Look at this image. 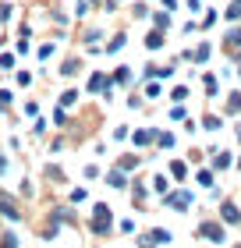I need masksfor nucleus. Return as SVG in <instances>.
Instances as JSON below:
<instances>
[{
    "mask_svg": "<svg viewBox=\"0 0 241 248\" xmlns=\"http://www.w3.org/2000/svg\"><path fill=\"white\" fill-rule=\"evenodd\" d=\"M0 213H4V217H11V220H18V217H21V209L4 195V191H0Z\"/></svg>",
    "mask_w": 241,
    "mask_h": 248,
    "instance_id": "obj_1",
    "label": "nucleus"
},
{
    "mask_svg": "<svg viewBox=\"0 0 241 248\" xmlns=\"http://www.w3.org/2000/svg\"><path fill=\"white\" fill-rule=\"evenodd\" d=\"M96 231H110V209L107 206H96Z\"/></svg>",
    "mask_w": 241,
    "mask_h": 248,
    "instance_id": "obj_2",
    "label": "nucleus"
},
{
    "mask_svg": "<svg viewBox=\"0 0 241 248\" xmlns=\"http://www.w3.org/2000/svg\"><path fill=\"white\" fill-rule=\"evenodd\" d=\"M188 202H192V199L185 195V191H177V195H170V199H167V206H174V209H185Z\"/></svg>",
    "mask_w": 241,
    "mask_h": 248,
    "instance_id": "obj_3",
    "label": "nucleus"
},
{
    "mask_svg": "<svg viewBox=\"0 0 241 248\" xmlns=\"http://www.w3.org/2000/svg\"><path fill=\"white\" fill-rule=\"evenodd\" d=\"M202 234H206L209 241H224V231L216 227V223H206V227H202Z\"/></svg>",
    "mask_w": 241,
    "mask_h": 248,
    "instance_id": "obj_4",
    "label": "nucleus"
},
{
    "mask_svg": "<svg viewBox=\"0 0 241 248\" xmlns=\"http://www.w3.org/2000/svg\"><path fill=\"white\" fill-rule=\"evenodd\" d=\"M224 220H227V223H238V220H241V213H238L234 206H224Z\"/></svg>",
    "mask_w": 241,
    "mask_h": 248,
    "instance_id": "obj_5",
    "label": "nucleus"
},
{
    "mask_svg": "<svg viewBox=\"0 0 241 248\" xmlns=\"http://www.w3.org/2000/svg\"><path fill=\"white\" fill-rule=\"evenodd\" d=\"M145 46H149V50H160V46H163V36H160V32H153V36L145 39Z\"/></svg>",
    "mask_w": 241,
    "mask_h": 248,
    "instance_id": "obj_6",
    "label": "nucleus"
},
{
    "mask_svg": "<svg viewBox=\"0 0 241 248\" xmlns=\"http://www.w3.org/2000/svg\"><path fill=\"white\" fill-rule=\"evenodd\" d=\"M227 46L241 53V32H231V36H227Z\"/></svg>",
    "mask_w": 241,
    "mask_h": 248,
    "instance_id": "obj_7",
    "label": "nucleus"
},
{
    "mask_svg": "<svg viewBox=\"0 0 241 248\" xmlns=\"http://www.w3.org/2000/svg\"><path fill=\"white\" fill-rule=\"evenodd\" d=\"M227 110H231V114H238V110H241V93H234L231 99H227Z\"/></svg>",
    "mask_w": 241,
    "mask_h": 248,
    "instance_id": "obj_8",
    "label": "nucleus"
},
{
    "mask_svg": "<svg viewBox=\"0 0 241 248\" xmlns=\"http://www.w3.org/2000/svg\"><path fill=\"white\" fill-rule=\"evenodd\" d=\"M103 85H110L103 75H93V93H103Z\"/></svg>",
    "mask_w": 241,
    "mask_h": 248,
    "instance_id": "obj_9",
    "label": "nucleus"
},
{
    "mask_svg": "<svg viewBox=\"0 0 241 248\" xmlns=\"http://www.w3.org/2000/svg\"><path fill=\"white\" fill-rule=\"evenodd\" d=\"M206 57H209V43H202V46L195 50V61H206Z\"/></svg>",
    "mask_w": 241,
    "mask_h": 248,
    "instance_id": "obj_10",
    "label": "nucleus"
},
{
    "mask_svg": "<svg viewBox=\"0 0 241 248\" xmlns=\"http://www.w3.org/2000/svg\"><path fill=\"white\" fill-rule=\"evenodd\" d=\"M206 93H209V96L216 93V78H213V75H206Z\"/></svg>",
    "mask_w": 241,
    "mask_h": 248,
    "instance_id": "obj_11",
    "label": "nucleus"
},
{
    "mask_svg": "<svg viewBox=\"0 0 241 248\" xmlns=\"http://www.w3.org/2000/svg\"><path fill=\"white\" fill-rule=\"evenodd\" d=\"M149 139H153V131H139V135H135V142H139V145H145Z\"/></svg>",
    "mask_w": 241,
    "mask_h": 248,
    "instance_id": "obj_12",
    "label": "nucleus"
},
{
    "mask_svg": "<svg viewBox=\"0 0 241 248\" xmlns=\"http://www.w3.org/2000/svg\"><path fill=\"white\" fill-rule=\"evenodd\" d=\"M121 46H124V36H113V39H110V46H107V50H121Z\"/></svg>",
    "mask_w": 241,
    "mask_h": 248,
    "instance_id": "obj_13",
    "label": "nucleus"
},
{
    "mask_svg": "<svg viewBox=\"0 0 241 248\" xmlns=\"http://www.w3.org/2000/svg\"><path fill=\"white\" fill-rule=\"evenodd\" d=\"M110 185H117V188H121V185H124V174H121V170H113V174H110Z\"/></svg>",
    "mask_w": 241,
    "mask_h": 248,
    "instance_id": "obj_14",
    "label": "nucleus"
},
{
    "mask_svg": "<svg viewBox=\"0 0 241 248\" xmlns=\"http://www.w3.org/2000/svg\"><path fill=\"white\" fill-rule=\"evenodd\" d=\"M7 103H11V96H7V93H0V110H4Z\"/></svg>",
    "mask_w": 241,
    "mask_h": 248,
    "instance_id": "obj_15",
    "label": "nucleus"
},
{
    "mask_svg": "<svg viewBox=\"0 0 241 248\" xmlns=\"http://www.w3.org/2000/svg\"><path fill=\"white\" fill-rule=\"evenodd\" d=\"M4 248H15V234H7V238H4Z\"/></svg>",
    "mask_w": 241,
    "mask_h": 248,
    "instance_id": "obj_16",
    "label": "nucleus"
},
{
    "mask_svg": "<svg viewBox=\"0 0 241 248\" xmlns=\"http://www.w3.org/2000/svg\"><path fill=\"white\" fill-rule=\"evenodd\" d=\"M0 174H4V156H0Z\"/></svg>",
    "mask_w": 241,
    "mask_h": 248,
    "instance_id": "obj_17",
    "label": "nucleus"
}]
</instances>
